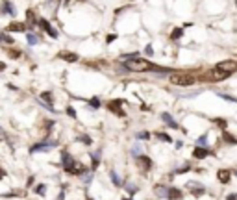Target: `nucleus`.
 <instances>
[{
    "mask_svg": "<svg viewBox=\"0 0 237 200\" xmlns=\"http://www.w3.org/2000/svg\"><path fill=\"white\" fill-rule=\"evenodd\" d=\"M37 193H39V195H44V193H46V187H44V185H39V187H37Z\"/></svg>",
    "mask_w": 237,
    "mask_h": 200,
    "instance_id": "2f4dec72",
    "label": "nucleus"
},
{
    "mask_svg": "<svg viewBox=\"0 0 237 200\" xmlns=\"http://www.w3.org/2000/svg\"><path fill=\"white\" fill-rule=\"evenodd\" d=\"M2 39H4V43H11V37L9 35H2Z\"/></svg>",
    "mask_w": 237,
    "mask_h": 200,
    "instance_id": "c9c22d12",
    "label": "nucleus"
},
{
    "mask_svg": "<svg viewBox=\"0 0 237 200\" xmlns=\"http://www.w3.org/2000/svg\"><path fill=\"white\" fill-rule=\"evenodd\" d=\"M109 178H111L113 185H122V182H121V178L117 176V172H115V171H111V172H109Z\"/></svg>",
    "mask_w": 237,
    "mask_h": 200,
    "instance_id": "f3484780",
    "label": "nucleus"
},
{
    "mask_svg": "<svg viewBox=\"0 0 237 200\" xmlns=\"http://www.w3.org/2000/svg\"><path fill=\"white\" fill-rule=\"evenodd\" d=\"M26 17H28V24H35V17H33V13H32V11H28V13H26Z\"/></svg>",
    "mask_w": 237,
    "mask_h": 200,
    "instance_id": "b1692460",
    "label": "nucleus"
},
{
    "mask_svg": "<svg viewBox=\"0 0 237 200\" xmlns=\"http://www.w3.org/2000/svg\"><path fill=\"white\" fill-rule=\"evenodd\" d=\"M9 30H13V32H15V30H17V32H22V30H24V24H20V22H13V24L9 26Z\"/></svg>",
    "mask_w": 237,
    "mask_h": 200,
    "instance_id": "6ab92c4d",
    "label": "nucleus"
},
{
    "mask_svg": "<svg viewBox=\"0 0 237 200\" xmlns=\"http://www.w3.org/2000/svg\"><path fill=\"white\" fill-rule=\"evenodd\" d=\"M211 152L208 150V148H202V147H197L195 150H193V156L197 158V160H204V158H208Z\"/></svg>",
    "mask_w": 237,
    "mask_h": 200,
    "instance_id": "6e6552de",
    "label": "nucleus"
},
{
    "mask_svg": "<svg viewBox=\"0 0 237 200\" xmlns=\"http://www.w3.org/2000/svg\"><path fill=\"white\" fill-rule=\"evenodd\" d=\"M61 161H63V167H65V169H69V167H72V165H74V160H72V158H70V154H69V152H65V150L61 152Z\"/></svg>",
    "mask_w": 237,
    "mask_h": 200,
    "instance_id": "1a4fd4ad",
    "label": "nucleus"
},
{
    "mask_svg": "<svg viewBox=\"0 0 237 200\" xmlns=\"http://www.w3.org/2000/svg\"><path fill=\"white\" fill-rule=\"evenodd\" d=\"M139 152H141V148H139V147H133V148H132V156H135V158H139V156H141Z\"/></svg>",
    "mask_w": 237,
    "mask_h": 200,
    "instance_id": "cd10ccee",
    "label": "nucleus"
},
{
    "mask_svg": "<svg viewBox=\"0 0 237 200\" xmlns=\"http://www.w3.org/2000/svg\"><path fill=\"white\" fill-rule=\"evenodd\" d=\"M126 189H128V191H130L132 195H133V193L137 191V187H135V185H132V184H126Z\"/></svg>",
    "mask_w": 237,
    "mask_h": 200,
    "instance_id": "c756f323",
    "label": "nucleus"
},
{
    "mask_svg": "<svg viewBox=\"0 0 237 200\" xmlns=\"http://www.w3.org/2000/svg\"><path fill=\"white\" fill-rule=\"evenodd\" d=\"M182 33H184V30H182V28H174V30H172V39H180V37H182Z\"/></svg>",
    "mask_w": 237,
    "mask_h": 200,
    "instance_id": "412c9836",
    "label": "nucleus"
},
{
    "mask_svg": "<svg viewBox=\"0 0 237 200\" xmlns=\"http://www.w3.org/2000/svg\"><path fill=\"white\" fill-rule=\"evenodd\" d=\"M228 200H237V195H234V193H232V195H228Z\"/></svg>",
    "mask_w": 237,
    "mask_h": 200,
    "instance_id": "58836bf2",
    "label": "nucleus"
},
{
    "mask_svg": "<svg viewBox=\"0 0 237 200\" xmlns=\"http://www.w3.org/2000/svg\"><path fill=\"white\" fill-rule=\"evenodd\" d=\"M145 52H146V56H152V54H154V50H152V46H150V45L145 48Z\"/></svg>",
    "mask_w": 237,
    "mask_h": 200,
    "instance_id": "72a5a7b5",
    "label": "nucleus"
},
{
    "mask_svg": "<svg viewBox=\"0 0 237 200\" xmlns=\"http://www.w3.org/2000/svg\"><path fill=\"white\" fill-rule=\"evenodd\" d=\"M171 82L174 83V85H195V78H191V76H182V74H174L172 78H171Z\"/></svg>",
    "mask_w": 237,
    "mask_h": 200,
    "instance_id": "f03ea898",
    "label": "nucleus"
},
{
    "mask_svg": "<svg viewBox=\"0 0 237 200\" xmlns=\"http://www.w3.org/2000/svg\"><path fill=\"white\" fill-rule=\"evenodd\" d=\"M59 57L61 59H65V61H78V56L76 54H70V52H59Z\"/></svg>",
    "mask_w": 237,
    "mask_h": 200,
    "instance_id": "9b49d317",
    "label": "nucleus"
},
{
    "mask_svg": "<svg viewBox=\"0 0 237 200\" xmlns=\"http://www.w3.org/2000/svg\"><path fill=\"white\" fill-rule=\"evenodd\" d=\"M67 113H69V115H70V117H76V113H74V109H70V108H69V109H67Z\"/></svg>",
    "mask_w": 237,
    "mask_h": 200,
    "instance_id": "e433bc0d",
    "label": "nucleus"
},
{
    "mask_svg": "<svg viewBox=\"0 0 237 200\" xmlns=\"http://www.w3.org/2000/svg\"><path fill=\"white\" fill-rule=\"evenodd\" d=\"M4 13H9V15H13V17H15V13H17V11L11 7V4H9V2H4Z\"/></svg>",
    "mask_w": 237,
    "mask_h": 200,
    "instance_id": "a211bd4d",
    "label": "nucleus"
},
{
    "mask_svg": "<svg viewBox=\"0 0 237 200\" xmlns=\"http://www.w3.org/2000/svg\"><path fill=\"white\" fill-rule=\"evenodd\" d=\"M80 141H82V143H85V145H91V139H89L87 135H80Z\"/></svg>",
    "mask_w": 237,
    "mask_h": 200,
    "instance_id": "c85d7f7f",
    "label": "nucleus"
},
{
    "mask_svg": "<svg viewBox=\"0 0 237 200\" xmlns=\"http://www.w3.org/2000/svg\"><path fill=\"white\" fill-rule=\"evenodd\" d=\"M224 139H226L228 143H237V139H234V137H232V135H228V134L224 135Z\"/></svg>",
    "mask_w": 237,
    "mask_h": 200,
    "instance_id": "473e14b6",
    "label": "nucleus"
},
{
    "mask_svg": "<svg viewBox=\"0 0 237 200\" xmlns=\"http://www.w3.org/2000/svg\"><path fill=\"white\" fill-rule=\"evenodd\" d=\"M137 160V165L141 167V171H148L150 167H152V161H150V158H146V156H139V158H135Z\"/></svg>",
    "mask_w": 237,
    "mask_h": 200,
    "instance_id": "39448f33",
    "label": "nucleus"
},
{
    "mask_svg": "<svg viewBox=\"0 0 237 200\" xmlns=\"http://www.w3.org/2000/svg\"><path fill=\"white\" fill-rule=\"evenodd\" d=\"M169 189H171V187L158 185V187H156V195H158V197H161V198H163V197H165V198H169Z\"/></svg>",
    "mask_w": 237,
    "mask_h": 200,
    "instance_id": "f8f14e48",
    "label": "nucleus"
},
{
    "mask_svg": "<svg viewBox=\"0 0 237 200\" xmlns=\"http://www.w3.org/2000/svg\"><path fill=\"white\" fill-rule=\"evenodd\" d=\"M26 39H28V43H30V45H37V41H39L33 33H28V35H26Z\"/></svg>",
    "mask_w": 237,
    "mask_h": 200,
    "instance_id": "4be33fe9",
    "label": "nucleus"
},
{
    "mask_svg": "<svg viewBox=\"0 0 237 200\" xmlns=\"http://www.w3.org/2000/svg\"><path fill=\"white\" fill-rule=\"evenodd\" d=\"M87 200H93V198H87Z\"/></svg>",
    "mask_w": 237,
    "mask_h": 200,
    "instance_id": "ea45409f",
    "label": "nucleus"
},
{
    "mask_svg": "<svg viewBox=\"0 0 237 200\" xmlns=\"http://www.w3.org/2000/svg\"><path fill=\"white\" fill-rule=\"evenodd\" d=\"M161 119H163V121H165V122H167V124H169L171 128H176V130H178V124L174 122V119H172V117H171L169 113H161Z\"/></svg>",
    "mask_w": 237,
    "mask_h": 200,
    "instance_id": "ddd939ff",
    "label": "nucleus"
},
{
    "mask_svg": "<svg viewBox=\"0 0 237 200\" xmlns=\"http://www.w3.org/2000/svg\"><path fill=\"white\" fill-rule=\"evenodd\" d=\"M137 139H141V141L143 139H150V134L148 132H141V134H137Z\"/></svg>",
    "mask_w": 237,
    "mask_h": 200,
    "instance_id": "393cba45",
    "label": "nucleus"
},
{
    "mask_svg": "<svg viewBox=\"0 0 237 200\" xmlns=\"http://www.w3.org/2000/svg\"><path fill=\"white\" fill-rule=\"evenodd\" d=\"M124 67L128 70H133V72H145V70H150L152 65L148 61H145V59H128L124 63Z\"/></svg>",
    "mask_w": 237,
    "mask_h": 200,
    "instance_id": "f257e3e1",
    "label": "nucleus"
},
{
    "mask_svg": "<svg viewBox=\"0 0 237 200\" xmlns=\"http://www.w3.org/2000/svg\"><path fill=\"white\" fill-rule=\"evenodd\" d=\"M219 180L222 184H228L230 182V171H219Z\"/></svg>",
    "mask_w": 237,
    "mask_h": 200,
    "instance_id": "dca6fc26",
    "label": "nucleus"
},
{
    "mask_svg": "<svg viewBox=\"0 0 237 200\" xmlns=\"http://www.w3.org/2000/svg\"><path fill=\"white\" fill-rule=\"evenodd\" d=\"M215 69H219V70H222V72H228V74H234L237 72V61H222V63H219Z\"/></svg>",
    "mask_w": 237,
    "mask_h": 200,
    "instance_id": "7ed1b4c3",
    "label": "nucleus"
},
{
    "mask_svg": "<svg viewBox=\"0 0 237 200\" xmlns=\"http://www.w3.org/2000/svg\"><path fill=\"white\" fill-rule=\"evenodd\" d=\"M115 37H117V35H108V43H111V41H115Z\"/></svg>",
    "mask_w": 237,
    "mask_h": 200,
    "instance_id": "4c0bfd02",
    "label": "nucleus"
},
{
    "mask_svg": "<svg viewBox=\"0 0 237 200\" xmlns=\"http://www.w3.org/2000/svg\"><path fill=\"white\" fill-rule=\"evenodd\" d=\"M187 187H189V191L193 193V197H202V195H204V191H206V189H204L202 185H198L197 182H189V184H187Z\"/></svg>",
    "mask_w": 237,
    "mask_h": 200,
    "instance_id": "20e7f679",
    "label": "nucleus"
},
{
    "mask_svg": "<svg viewBox=\"0 0 237 200\" xmlns=\"http://www.w3.org/2000/svg\"><path fill=\"white\" fill-rule=\"evenodd\" d=\"M41 100L46 102L44 108H46L48 111H54V108H52V95H50V93H41Z\"/></svg>",
    "mask_w": 237,
    "mask_h": 200,
    "instance_id": "9d476101",
    "label": "nucleus"
},
{
    "mask_svg": "<svg viewBox=\"0 0 237 200\" xmlns=\"http://www.w3.org/2000/svg\"><path fill=\"white\" fill-rule=\"evenodd\" d=\"M108 106H109V109H111V111H115V113H119V115H124V111H122V109H119L121 102H117V100H115V102H109Z\"/></svg>",
    "mask_w": 237,
    "mask_h": 200,
    "instance_id": "2eb2a0df",
    "label": "nucleus"
},
{
    "mask_svg": "<svg viewBox=\"0 0 237 200\" xmlns=\"http://www.w3.org/2000/svg\"><path fill=\"white\" fill-rule=\"evenodd\" d=\"M89 104H91L93 108H98V106H100V100H98V98H91V100H89Z\"/></svg>",
    "mask_w": 237,
    "mask_h": 200,
    "instance_id": "bb28decb",
    "label": "nucleus"
},
{
    "mask_svg": "<svg viewBox=\"0 0 237 200\" xmlns=\"http://www.w3.org/2000/svg\"><path fill=\"white\" fill-rule=\"evenodd\" d=\"M82 180H83V184H89V182L93 180V171H91V172H87V171H85V172H83V176H82Z\"/></svg>",
    "mask_w": 237,
    "mask_h": 200,
    "instance_id": "aec40b11",
    "label": "nucleus"
},
{
    "mask_svg": "<svg viewBox=\"0 0 237 200\" xmlns=\"http://www.w3.org/2000/svg\"><path fill=\"white\" fill-rule=\"evenodd\" d=\"M198 145H202V147L206 145V135H202V137H198Z\"/></svg>",
    "mask_w": 237,
    "mask_h": 200,
    "instance_id": "f704fd0d",
    "label": "nucleus"
},
{
    "mask_svg": "<svg viewBox=\"0 0 237 200\" xmlns=\"http://www.w3.org/2000/svg\"><path fill=\"white\" fill-rule=\"evenodd\" d=\"M169 198H171V200L182 198V191H180V189H176V187H171V189H169Z\"/></svg>",
    "mask_w": 237,
    "mask_h": 200,
    "instance_id": "4468645a",
    "label": "nucleus"
},
{
    "mask_svg": "<svg viewBox=\"0 0 237 200\" xmlns=\"http://www.w3.org/2000/svg\"><path fill=\"white\" fill-rule=\"evenodd\" d=\"M158 137H159L161 141H165V143H171V141H172V139H171V135H167V134H161V132L158 134Z\"/></svg>",
    "mask_w": 237,
    "mask_h": 200,
    "instance_id": "5701e85b",
    "label": "nucleus"
},
{
    "mask_svg": "<svg viewBox=\"0 0 237 200\" xmlns=\"http://www.w3.org/2000/svg\"><path fill=\"white\" fill-rule=\"evenodd\" d=\"M215 122H217V126H221L222 130L226 128V121H224V119H215Z\"/></svg>",
    "mask_w": 237,
    "mask_h": 200,
    "instance_id": "a878e982",
    "label": "nucleus"
},
{
    "mask_svg": "<svg viewBox=\"0 0 237 200\" xmlns=\"http://www.w3.org/2000/svg\"><path fill=\"white\" fill-rule=\"evenodd\" d=\"M39 24H41V28H43V30H46V32H48V35H50V37H57V32L50 26V22H48V20L41 19V20H39Z\"/></svg>",
    "mask_w": 237,
    "mask_h": 200,
    "instance_id": "0eeeda50",
    "label": "nucleus"
},
{
    "mask_svg": "<svg viewBox=\"0 0 237 200\" xmlns=\"http://www.w3.org/2000/svg\"><path fill=\"white\" fill-rule=\"evenodd\" d=\"M54 145H56V143H41V145H33V147L30 148V152H46V150H50Z\"/></svg>",
    "mask_w": 237,
    "mask_h": 200,
    "instance_id": "423d86ee",
    "label": "nucleus"
},
{
    "mask_svg": "<svg viewBox=\"0 0 237 200\" xmlns=\"http://www.w3.org/2000/svg\"><path fill=\"white\" fill-rule=\"evenodd\" d=\"M189 169H191V167H189V165H185V167H182V169H178L176 172H178V174H182V172H187Z\"/></svg>",
    "mask_w": 237,
    "mask_h": 200,
    "instance_id": "7c9ffc66",
    "label": "nucleus"
}]
</instances>
